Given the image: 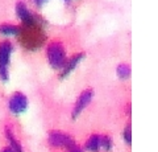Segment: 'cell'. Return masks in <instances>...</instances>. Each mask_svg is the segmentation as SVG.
Instances as JSON below:
<instances>
[{
  "mask_svg": "<svg viewBox=\"0 0 158 152\" xmlns=\"http://www.w3.org/2000/svg\"><path fill=\"white\" fill-rule=\"evenodd\" d=\"M46 57L53 69L62 70L67 61V53L66 48L63 45L62 41L59 40H52L46 44Z\"/></svg>",
  "mask_w": 158,
  "mask_h": 152,
  "instance_id": "obj_1",
  "label": "cell"
},
{
  "mask_svg": "<svg viewBox=\"0 0 158 152\" xmlns=\"http://www.w3.org/2000/svg\"><path fill=\"white\" fill-rule=\"evenodd\" d=\"M42 24H33V25H21L20 27V33L19 37L21 38V41L25 48L31 49H37L40 45L45 40V35H44Z\"/></svg>",
  "mask_w": 158,
  "mask_h": 152,
  "instance_id": "obj_2",
  "label": "cell"
},
{
  "mask_svg": "<svg viewBox=\"0 0 158 152\" xmlns=\"http://www.w3.org/2000/svg\"><path fill=\"white\" fill-rule=\"evenodd\" d=\"M48 141L54 148H62L66 151H70L73 148H75V147H78L75 139L71 135H69L63 131H59V130H53L49 132Z\"/></svg>",
  "mask_w": 158,
  "mask_h": 152,
  "instance_id": "obj_3",
  "label": "cell"
},
{
  "mask_svg": "<svg viewBox=\"0 0 158 152\" xmlns=\"http://www.w3.org/2000/svg\"><path fill=\"white\" fill-rule=\"evenodd\" d=\"M13 52V44L8 40L0 42V80L7 82L9 78V62Z\"/></svg>",
  "mask_w": 158,
  "mask_h": 152,
  "instance_id": "obj_4",
  "label": "cell"
},
{
  "mask_svg": "<svg viewBox=\"0 0 158 152\" xmlns=\"http://www.w3.org/2000/svg\"><path fill=\"white\" fill-rule=\"evenodd\" d=\"M28 105H29L28 97L21 91H15L8 99V109L15 115L23 114L28 109Z\"/></svg>",
  "mask_w": 158,
  "mask_h": 152,
  "instance_id": "obj_5",
  "label": "cell"
},
{
  "mask_svg": "<svg viewBox=\"0 0 158 152\" xmlns=\"http://www.w3.org/2000/svg\"><path fill=\"white\" fill-rule=\"evenodd\" d=\"M16 15L19 16V19L21 20L23 25H33V24H41V19L38 16H36L31 9L28 8V6L25 4V2L23 0H19L16 3Z\"/></svg>",
  "mask_w": 158,
  "mask_h": 152,
  "instance_id": "obj_6",
  "label": "cell"
},
{
  "mask_svg": "<svg viewBox=\"0 0 158 152\" xmlns=\"http://www.w3.org/2000/svg\"><path fill=\"white\" fill-rule=\"evenodd\" d=\"M92 98H94V90L91 89V87L85 89L81 94H79V97L77 98V101H75V105H74V109H73V114H71L73 119H77V118L82 114L83 110L90 105Z\"/></svg>",
  "mask_w": 158,
  "mask_h": 152,
  "instance_id": "obj_7",
  "label": "cell"
},
{
  "mask_svg": "<svg viewBox=\"0 0 158 152\" xmlns=\"http://www.w3.org/2000/svg\"><path fill=\"white\" fill-rule=\"evenodd\" d=\"M85 57H86V53H85V52H79V53H75V54H73L70 58H67L65 66H63L62 70H61V74H59V77H61V78H66L74 69H75L77 65H78V63L81 62Z\"/></svg>",
  "mask_w": 158,
  "mask_h": 152,
  "instance_id": "obj_8",
  "label": "cell"
},
{
  "mask_svg": "<svg viewBox=\"0 0 158 152\" xmlns=\"http://www.w3.org/2000/svg\"><path fill=\"white\" fill-rule=\"evenodd\" d=\"M20 25L12 23H2L0 24V35L2 36H19Z\"/></svg>",
  "mask_w": 158,
  "mask_h": 152,
  "instance_id": "obj_9",
  "label": "cell"
},
{
  "mask_svg": "<svg viewBox=\"0 0 158 152\" xmlns=\"http://www.w3.org/2000/svg\"><path fill=\"white\" fill-rule=\"evenodd\" d=\"M85 148L88 152H98L100 150V134H92L87 138Z\"/></svg>",
  "mask_w": 158,
  "mask_h": 152,
  "instance_id": "obj_10",
  "label": "cell"
},
{
  "mask_svg": "<svg viewBox=\"0 0 158 152\" xmlns=\"http://www.w3.org/2000/svg\"><path fill=\"white\" fill-rule=\"evenodd\" d=\"M6 138L9 141V147H11L15 152H24L21 144H20V141L17 140L16 136L13 135V132H12V130L9 128V127H6Z\"/></svg>",
  "mask_w": 158,
  "mask_h": 152,
  "instance_id": "obj_11",
  "label": "cell"
},
{
  "mask_svg": "<svg viewBox=\"0 0 158 152\" xmlns=\"http://www.w3.org/2000/svg\"><path fill=\"white\" fill-rule=\"evenodd\" d=\"M117 73V77L121 78V80H128L131 76V66L128 63H120L116 69Z\"/></svg>",
  "mask_w": 158,
  "mask_h": 152,
  "instance_id": "obj_12",
  "label": "cell"
},
{
  "mask_svg": "<svg viewBox=\"0 0 158 152\" xmlns=\"http://www.w3.org/2000/svg\"><path fill=\"white\" fill-rule=\"evenodd\" d=\"M113 147V139L110 135H100V150L111 151Z\"/></svg>",
  "mask_w": 158,
  "mask_h": 152,
  "instance_id": "obj_13",
  "label": "cell"
},
{
  "mask_svg": "<svg viewBox=\"0 0 158 152\" xmlns=\"http://www.w3.org/2000/svg\"><path fill=\"white\" fill-rule=\"evenodd\" d=\"M123 138H124L127 144L132 143V127L131 124H127V127L124 128V132H123Z\"/></svg>",
  "mask_w": 158,
  "mask_h": 152,
  "instance_id": "obj_14",
  "label": "cell"
},
{
  "mask_svg": "<svg viewBox=\"0 0 158 152\" xmlns=\"http://www.w3.org/2000/svg\"><path fill=\"white\" fill-rule=\"evenodd\" d=\"M32 2H33V4H34V6L40 8V7H42L44 4H45V3L48 2V0H32Z\"/></svg>",
  "mask_w": 158,
  "mask_h": 152,
  "instance_id": "obj_15",
  "label": "cell"
},
{
  "mask_svg": "<svg viewBox=\"0 0 158 152\" xmlns=\"http://www.w3.org/2000/svg\"><path fill=\"white\" fill-rule=\"evenodd\" d=\"M2 152H15V151H13V150L11 148V147L8 145V147H4V148L2 150Z\"/></svg>",
  "mask_w": 158,
  "mask_h": 152,
  "instance_id": "obj_16",
  "label": "cell"
},
{
  "mask_svg": "<svg viewBox=\"0 0 158 152\" xmlns=\"http://www.w3.org/2000/svg\"><path fill=\"white\" fill-rule=\"evenodd\" d=\"M66 152H83L79 147H75V148H73V150H70V151H66Z\"/></svg>",
  "mask_w": 158,
  "mask_h": 152,
  "instance_id": "obj_17",
  "label": "cell"
},
{
  "mask_svg": "<svg viewBox=\"0 0 158 152\" xmlns=\"http://www.w3.org/2000/svg\"><path fill=\"white\" fill-rule=\"evenodd\" d=\"M65 2H67V3H69V2H70V0H65Z\"/></svg>",
  "mask_w": 158,
  "mask_h": 152,
  "instance_id": "obj_18",
  "label": "cell"
}]
</instances>
